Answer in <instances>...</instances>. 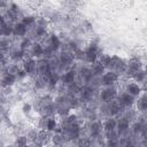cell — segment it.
I'll return each mask as SVG.
<instances>
[{
  "instance_id": "6da1fadb",
  "label": "cell",
  "mask_w": 147,
  "mask_h": 147,
  "mask_svg": "<svg viewBox=\"0 0 147 147\" xmlns=\"http://www.w3.org/2000/svg\"><path fill=\"white\" fill-rule=\"evenodd\" d=\"M126 63H127V60L123 59L122 56H119L117 54H113L110 57V62L107 67V70L114 71L121 78H123V76L125 75V71H126Z\"/></svg>"
},
{
  "instance_id": "7a4b0ae2",
  "label": "cell",
  "mask_w": 147,
  "mask_h": 147,
  "mask_svg": "<svg viewBox=\"0 0 147 147\" xmlns=\"http://www.w3.org/2000/svg\"><path fill=\"white\" fill-rule=\"evenodd\" d=\"M142 67H144L142 59L139 55H131L130 59L127 60L126 71H125V75L123 76V79H131L133 74H136L138 70L142 69Z\"/></svg>"
},
{
  "instance_id": "3957f363",
  "label": "cell",
  "mask_w": 147,
  "mask_h": 147,
  "mask_svg": "<svg viewBox=\"0 0 147 147\" xmlns=\"http://www.w3.org/2000/svg\"><path fill=\"white\" fill-rule=\"evenodd\" d=\"M119 92L118 86H110V87H101L98 92V100L100 103H109L110 101L117 98Z\"/></svg>"
},
{
  "instance_id": "277c9868",
  "label": "cell",
  "mask_w": 147,
  "mask_h": 147,
  "mask_svg": "<svg viewBox=\"0 0 147 147\" xmlns=\"http://www.w3.org/2000/svg\"><path fill=\"white\" fill-rule=\"evenodd\" d=\"M98 92L99 90L90 86V85H84L80 88V92L78 94V98L82 100V102L86 106L95 100H98Z\"/></svg>"
},
{
  "instance_id": "5b68a950",
  "label": "cell",
  "mask_w": 147,
  "mask_h": 147,
  "mask_svg": "<svg viewBox=\"0 0 147 147\" xmlns=\"http://www.w3.org/2000/svg\"><path fill=\"white\" fill-rule=\"evenodd\" d=\"M77 71H78V79H77V82L82 86L88 85L90 82L93 79V75H92V71L90 69V65L83 64V63H78L77 64Z\"/></svg>"
},
{
  "instance_id": "8992f818",
  "label": "cell",
  "mask_w": 147,
  "mask_h": 147,
  "mask_svg": "<svg viewBox=\"0 0 147 147\" xmlns=\"http://www.w3.org/2000/svg\"><path fill=\"white\" fill-rule=\"evenodd\" d=\"M121 80V77L114 72L107 70L100 78L101 82V87H110V86H118V83Z\"/></svg>"
},
{
  "instance_id": "52a82bcc",
  "label": "cell",
  "mask_w": 147,
  "mask_h": 147,
  "mask_svg": "<svg viewBox=\"0 0 147 147\" xmlns=\"http://www.w3.org/2000/svg\"><path fill=\"white\" fill-rule=\"evenodd\" d=\"M49 34V31L48 30H45L42 28H39L37 26L36 24L29 29V33H28V37L32 40V41H39V42H42Z\"/></svg>"
},
{
  "instance_id": "ba28073f",
  "label": "cell",
  "mask_w": 147,
  "mask_h": 147,
  "mask_svg": "<svg viewBox=\"0 0 147 147\" xmlns=\"http://www.w3.org/2000/svg\"><path fill=\"white\" fill-rule=\"evenodd\" d=\"M26 56H28V53L25 51H23L22 48H20L18 46H16V45H13V47L9 51V54H8L9 61L14 62V63H18V64H22V62L24 61V59Z\"/></svg>"
},
{
  "instance_id": "9c48e42d",
  "label": "cell",
  "mask_w": 147,
  "mask_h": 147,
  "mask_svg": "<svg viewBox=\"0 0 147 147\" xmlns=\"http://www.w3.org/2000/svg\"><path fill=\"white\" fill-rule=\"evenodd\" d=\"M22 69L29 75L30 79L34 78L37 75V60L31 57V56H26L24 59V61L22 62Z\"/></svg>"
},
{
  "instance_id": "30bf717a",
  "label": "cell",
  "mask_w": 147,
  "mask_h": 147,
  "mask_svg": "<svg viewBox=\"0 0 147 147\" xmlns=\"http://www.w3.org/2000/svg\"><path fill=\"white\" fill-rule=\"evenodd\" d=\"M77 64L78 62H76L75 67L64 71L61 77H60V80H61V84L62 85H70L72 83H76L77 79H78V71H77Z\"/></svg>"
},
{
  "instance_id": "8fae6325",
  "label": "cell",
  "mask_w": 147,
  "mask_h": 147,
  "mask_svg": "<svg viewBox=\"0 0 147 147\" xmlns=\"http://www.w3.org/2000/svg\"><path fill=\"white\" fill-rule=\"evenodd\" d=\"M116 99L118 100V102L122 105L123 108H131V107H134L136 100H137L134 96H132L131 94H129V93H127L126 91H124V90H119V92H118Z\"/></svg>"
},
{
  "instance_id": "7c38bea8",
  "label": "cell",
  "mask_w": 147,
  "mask_h": 147,
  "mask_svg": "<svg viewBox=\"0 0 147 147\" xmlns=\"http://www.w3.org/2000/svg\"><path fill=\"white\" fill-rule=\"evenodd\" d=\"M130 129H131V123L124 118L123 116H118L117 117V126H116V131L119 134V138L122 137H126L130 134Z\"/></svg>"
},
{
  "instance_id": "4fadbf2b",
  "label": "cell",
  "mask_w": 147,
  "mask_h": 147,
  "mask_svg": "<svg viewBox=\"0 0 147 147\" xmlns=\"http://www.w3.org/2000/svg\"><path fill=\"white\" fill-rule=\"evenodd\" d=\"M51 74L49 61L45 57L37 60V75L40 77H47Z\"/></svg>"
},
{
  "instance_id": "5bb4252c",
  "label": "cell",
  "mask_w": 147,
  "mask_h": 147,
  "mask_svg": "<svg viewBox=\"0 0 147 147\" xmlns=\"http://www.w3.org/2000/svg\"><path fill=\"white\" fill-rule=\"evenodd\" d=\"M28 56H31L36 60L44 57V45H42V42L33 41V44L31 45V47L28 52Z\"/></svg>"
},
{
  "instance_id": "9a60e30c",
  "label": "cell",
  "mask_w": 147,
  "mask_h": 147,
  "mask_svg": "<svg viewBox=\"0 0 147 147\" xmlns=\"http://www.w3.org/2000/svg\"><path fill=\"white\" fill-rule=\"evenodd\" d=\"M13 31H14V39H21L24 37H28L29 28L25 26L21 21L13 24Z\"/></svg>"
},
{
  "instance_id": "2e32d148",
  "label": "cell",
  "mask_w": 147,
  "mask_h": 147,
  "mask_svg": "<svg viewBox=\"0 0 147 147\" xmlns=\"http://www.w3.org/2000/svg\"><path fill=\"white\" fill-rule=\"evenodd\" d=\"M0 84H1V88L16 86V85L18 84L17 77H16L15 75H10V74H7V72H2V74H1V78H0Z\"/></svg>"
},
{
  "instance_id": "e0dca14e",
  "label": "cell",
  "mask_w": 147,
  "mask_h": 147,
  "mask_svg": "<svg viewBox=\"0 0 147 147\" xmlns=\"http://www.w3.org/2000/svg\"><path fill=\"white\" fill-rule=\"evenodd\" d=\"M21 114L25 117V118H29V117H33L36 114H34V108H33V105L30 100H24L22 103H21Z\"/></svg>"
},
{
  "instance_id": "ac0fdd59",
  "label": "cell",
  "mask_w": 147,
  "mask_h": 147,
  "mask_svg": "<svg viewBox=\"0 0 147 147\" xmlns=\"http://www.w3.org/2000/svg\"><path fill=\"white\" fill-rule=\"evenodd\" d=\"M51 144L54 146H65L69 145V141L63 132H53L51 138Z\"/></svg>"
},
{
  "instance_id": "d6986e66",
  "label": "cell",
  "mask_w": 147,
  "mask_h": 147,
  "mask_svg": "<svg viewBox=\"0 0 147 147\" xmlns=\"http://www.w3.org/2000/svg\"><path fill=\"white\" fill-rule=\"evenodd\" d=\"M14 45L13 38H6V37H0V48H1V55L8 56L9 51L11 49Z\"/></svg>"
},
{
  "instance_id": "ffe728a7",
  "label": "cell",
  "mask_w": 147,
  "mask_h": 147,
  "mask_svg": "<svg viewBox=\"0 0 147 147\" xmlns=\"http://www.w3.org/2000/svg\"><path fill=\"white\" fill-rule=\"evenodd\" d=\"M119 116H123L124 118H126L131 124L133 122H136L138 119V116H139V113L137 111V109L134 107H131V108H124L122 114Z\"/></svg>"
},
{
  "instance_id": "44dd1931",
  "label": "cell",
  "mask_w": 147,
  "mask_h": 147,
  "mask_svg": "<svg viewBox=\"0 0 147 147\" xmlns=\"http://www.w3.org/2000/svg\"><path fill=\"white\" fill-rule=\"evenodd\" d=\"M134 108L137 109V111L139 114H142V113L147 111V93L144 92L139 98H137Z\"/></svg>"
},
{
  "instance_id": "7402d4cb",
  "label": "cell",
  "mask_w": 147,
  "mask_h": 147,
  "mask_svg": "<svg viewBox=\"0 0 147 147\" xmlns=\"http://www.w3.org/2000/svg\"><path fill=\"white\" fill-rule=\"evenodd\" d=\"M102 126L103 132H110L115 131L117 126V117H107L102 119Z\"/></svg>"
},
{
  "instance_id": "603a6c76",
  "label": "cell",
  "mask_w": 147,
  "mask_h": 147,
  "mask_svg": "<svg viewBox=\"0 0 147 147\" xmlns=\"http://www.w3.org/2000/svg\"><path fill=\"white\" fill-rule=\"evenodd\" d=\"M51 138H52V133L46 131V130H39V133H38V138L36 140V142H39L41 144L42 146H48L51 145Z\"/></svg>"
},
{
  "instance_id": "cb8c5ba5",
  "label": "cell",
  "mask_w": 147,
  "mask_h": 147,
  "mask_svg": "<svg viewBox=\"0 0 147 147\" xmlns=\"http://www.w3.org/2000/svg\"><path fill=\"white\" fill-rule=\"evenodd\" d=\"M13 41H14V45L18 46L20 48H22V49L25 51L26 53L29 52L31 45L33 44V41H32L29 37H24V38H21V39H14V38H13Z\"/></svg>"
},
{
  "instance_id": "d4e9b609",
  "label": "cell",
  "mask_w": 147,
  "mask_h": 147,
  "mask_svg": "<svg viewBox=\"0 0 147 147\" xmlns=\"http://www.w3.org/2000/svg\"><path fill=\"white\" fill-rule=\"evenodd\" d=\"M38 133H39V129H38L36 125L29 124L28 127H26V130H25V133H24V134L28 137L30 144H32V142H36V140H37V138H38Z\"/></svg>"
},
{
  "instance_id": "484cf974",
  "label": "cell",
  "mask_w": 147,
  "mask_h": 147,
  "mask_svg": "<svg viewBox=\"0 0 147 147\" xmlns=\"http://www.w3.org/2000/svg\"><path fill=\"white\" fill-rule=\"evenodd\" d=\"M90 69H91V71H92L93 77H96V78H101V76L107 71L106 68H105L99 61H96L95 63L91 64V65H90Z\"/></svg>"
},
{
  "instance_id": "4316f807",
  "label": "cell",
  "mask_w": 147,
  "mask_h": 147,
  "mask_svg": "<svg viewBox=\"0 0 147 147\" xmlns=\"http://www.w3.org/2000/svg\"><path fill=\"white\" fill-rule=\"evenodd\" d=\"M22 69V64H18V63H14V62H10L7 64L6 68L1 69V74L2 72H7V74H10V75H15L17 76V74L20 72V70Z\"/></svg>"
},
{
  "instance_id": "83f0119b",
  "label": "cell",
  "mask_w": 147,
  "mask_h": 147,
  "mask_svg": "<svg viewBox=\"0 0 147 147\" xmlns=\"http://www.w3.org/2000/svg\"><path fill=\"white\" fill-rule=\"evenodd\" d=\"M36 21H37V15L33 14V13H28V14H25V15L22 17V20H21V22H22L25 26H28L29 29L32 28V26L36 24Z\"/></svg>"
},
{
  "instance_id": "f1b7e54d",
  "label": "cell",
  "mask_w": 147,
  "mask_h": 147,
  "mask_svg": "<svg viewBox=\"0 0 147 147\" xmlns=\"http://www.w3.org/2000/svg\"><path fill=\"white\" fill-rule=\"evenodd\" d=\"M78 25L83 29V31L86 33V34H90V33H93V23L90 21V20H87V18H82V20H79L78 22Z\"/></svg>"
},
{
  "instance_id": "f546056e",
  "label": "cell",
  "mask_w": 147,
  "mask_h": 147,
  "mask_svg": "<svg viewBox=\"0 0 147 147\" xmlns=\"http://www.w3.org/2000/svg\"><path fill=\"white\" fill-rule=\"evenodd\" d=\"M59 125H60V121H59V118H57L56 116H51V117H48V119H47L46 131L53 133V132H55V130L59 127Z\"/></svg>"
},
{
  "instance_id": "4dcf8cb0",
  "label": "cell",
  "mask_w": 147,
  "mask_h": 147,
  "mask_svg": "<svg viewBox=\"0 0 147 147\" xmlns=\"http://www.w3.org/2000/svg\"><path fill=\"white\" fill-rule=\"evenodd\" d=\"M130 80H132V82H134V83H137V84L142 85V84L147 80V76H146V74L144 72V70L140 69V70H138L136 74H133V76L131 77Z\"/></svg>"
},
{
  "instance_id": "1f68e13d",
  "label": "cell",
  "mask_w": 147,
  "mask_h": 147,
  "mask_svg": "<svg viewBox=\"0 0 147 147\" xmlns=\"http://www.w3.org/2000/svg\"><path fill=\"white\" fill-rule=\"evenodd\" d=\"M11 142L14 144L15 147H24V146H26V145L30 144V141H29V139H28V137H26L25 134L16 136V137L13 139Z\"/></svg>"
},
{
  "instance_id": "d6a6232c",
  "label": "cell",
  "mask_w": 147,
  "mask_h": 147,
  "mask_svg": "<svg viewBox=\"0 0 147 147\" xmlns=\"http://www.w3.org/2000/svg\"><path fill=\"white\" fill-rule=\"evenodd\" d=\"M36 25H37V26H39V28H42V29H45V30H48V29H49V26H51L52 24H51V22H49V21H48L44 15H41V14L39 13V14H37Z\"/></svg>"
},
{
  "instance_id": "836d02e7",
  "label": "cell",
  "mask_w": 147,
  "mask_h": 147,
  "mask_svg": "<svg viewBox=\"0 0 147 147\" xmlns=\"http://www.w3.org/2000/svg\"><path fill=\"white\" fill-rule=\"evenodd\" d=\"M103 147H121L119 139H115V140H106L105 139Z\"/></svg>"
},
{
  "instance_id": "e575fe53",
  "label": "cell",
  "mask_w": 147,
  "mask_h": 147,
  "mask_svg": "<svg viewBox=\"0 0 147 147\" xmlns=\"http://www.w3.org/2000/svg\"><path fill=\"white\" fill-rule=\"evenodd\" d=\"M142 70H144V72H145V74H146V76H147V62H144Z\"/></svg>"
},
{
  "instance_id": "d590c367",
  "label": "cell",
  "mask_w": 147,
  "mask_h": 147,
  "mask_svg": "<svg viewBox=\"0 0 147 147\" xmlns=\"http://www.w3.org/2000/svg\"><path fill=\"white\" fill-rule=\"evenodd\" d=\"M70 147H86V146H84V145H77V144H70Z\"/></svg>"
},
{
  "instance_id": "8d00e7d4",
  "label": "cell",
  "mask_w": 147,
  "mask_h": 147,
  "mask_svg": "<svg viewBox=\"0 0 147 147\" xmlns=\"http://www.w3.org/2000/svg\"><path fill=\"white\" fill-rule=\"evenodd\" d=\"M1 147H15L13 142H9V144H6L5 146H1Z\"/></svg>"
},
{
  "instance_id": "74e56055",
  "label": "cell",
  "mask_w": 147,
  "mask_h": 147,
  "mask_svg": "<svg viewBox=\"0 0 147 147\" xmlns=\"http://www.w3.org/2000/svg\"><path fill=\"white\" fill-rule=\"evenodd\" d=\"M141 147H147V142H146V144H144V145H142Z\"/></svg>"
},
{
  "instance_id": "f35d334b",
  "label": "cell",
  "mask_w": 147,
  "mask_h": 147,
  "mask_svg": "<svg viewBox=\"0 0 147 147\" xmlns=\"http://www.w3.org/2000/svg\"><path fill=\"white\" fill-rule=\"evenodd\" d=\"M24 147H31V144H29V145H26V146H24Z\"/></svg>"
},
{
  "instance_id": "ab89813d",
  "label": "cell",
  "mask_w": 147,
  "mask_h": 147,
  "mask_svg": "<svg viewBox=\"0 0 147 147\" xmlns=\"http://www.w3.org/2000/svg\"><path fill=\"white\" fill-rule=\"evenodd\" d=\"M146 30H147V25H146Z\"/></svg>"
}]
</instances>
